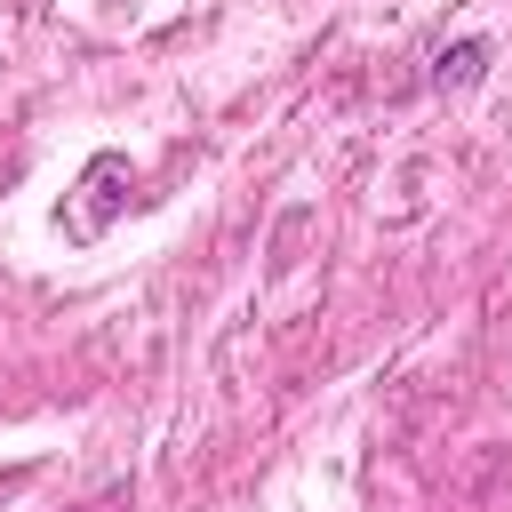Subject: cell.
<instances>
[{
    "instance_id": "obj_1",
    "label": "cell",
    "mask_w": 512,
    "mask_h": 512,
    "mask_svg": "<svg viewBox=\"0 0 512 512\" xmlns=\"http://www.w3.org/2000/svg\"><path fill=\"white\" fill-rule=\"evenodd\" d=\"M480 56H488V40H464V48H448V56H440V88H448V80H472V72H480Z\"/></svg>"
},
{
    "instance_id": "obj_2",
    "label": "cell",
    "mask_w": 512,
    "mask_h": 512,
    "mask_svg": "<svg viewBox=\"0 0 512 512\" xmlns=\"http://www.w3.org/2000/svg\"><path fill=\"white\" fill-rule=\"evenodd\" d=\"M8 488H24V464H16V472H0V496H8Z\"/></svg>"
}]
</instances>
